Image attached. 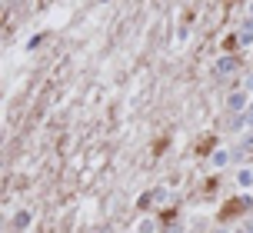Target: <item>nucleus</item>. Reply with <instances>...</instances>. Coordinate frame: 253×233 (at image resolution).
I'll list each match as a JSON object with an SVG mask.
<instances>
[{
  "label": "nucleus",
  "instance_id": "obj_1",
  "mask_svg": "<svg viewBox=\"0 0 253 233\" xmlns=\"http://www.w3.org/2000/svg\"><path fill=\"white\" fill-rule=\"evenodd\" d=\"M157 227H153V220H140L137 223V233H153Z\"/></svg>",
  "mask_w": 253,
  "mask_h": 233
},
{
  "label": "nucleus",
  "instance_id": "obj_2",
  "mask_svg": "<svg viewBox=\"0 0 253 233\" xmlns=\"http://www.w3.org/2000/svg\"><path fill=\"white\" fill-rule=\"evenodd\" d=\"M237 183H243V187H253V173H240V177H237Z\"/></svg>",
  "mask_w": 253,
  "mask_h": 233
},
{
  "label": "nucleus",
  "instance_id": "obj_3",
  "mask_svg": "<svg viewBox=\"0 0 253 233\" xmlns=\"http://www.w3.org/2000/svg\"><path fill=\"white\" fill-rule=\"evenodd\" d=\"M223 233H227V230H223Z\"/></svg>",
  "mask_w": 253,
  "mask_h": 233
}]
</instances>
